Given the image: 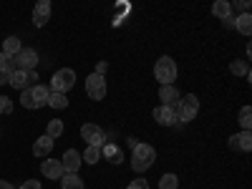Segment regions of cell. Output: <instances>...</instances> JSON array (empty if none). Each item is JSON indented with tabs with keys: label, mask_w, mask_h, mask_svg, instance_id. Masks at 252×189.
Returning a JSON list of instances; mask_svg holds the SVG:
<instances>
[{
	"label": "cell",
	"mask_w": 252,
	"mask_h": 189,
	"mask_svg": "<svg viewBox=\"0 0 252 189\" xmlns=\"http://www.w3.org/2000/svg\"><path fill=\"white\" fill-rule=\"evenodd\" d=\"M240 126L245 131H250V126H252V109L250 106H242L240 109Z\"/></svg>",
	"instance_id": "d4e9b609"
},
{
	"label": "cell",
	"mask_w": 252,
	"mask_h": 189,
	"mask_svg": "<svg viewBox=\"0 0 252 189\" xmlns=\"http://www.w3.org/2000/svg\"><path fill=\"white\" fill-rule=\"evenodd\" d=\"M20 189H40V182H35V179H28L23 187H20Z\"/></svg>",
	"instance_id": "1f68e13d"
},
{
	"label": "cell",
	"mask_w": 252,
	"mask_h": 189,
	"mask_svg": "<svg viewBox=\"0 0 252 189\" xmlns=\"http://www.w3.org/2000/svg\"><path fill=\"white\" fill-rule=\"evenodd\" d=\"M3 83H8V76H3V73H0V86H3Z\"/></svg>",
	"instance_id": "836d02e7"
},
{
	"label": "cell",
	"mask_w": 252,
	"mask_h": 189,
	"mask_svg": "<svg viewBox=\"0 0 252 189\" xmlns=\"http://www.w3.org/2000/svg\"><path fill=\"white\" fill-rule=\"evenodd\" d=\"M81 159H86L89 164H96L101 159V149H98V146H89V149L81 154Z\"/></svg>",
	"instance_id": "4316f807"
},
{
	"label": "cell",
	"mask_w": 252,
	"mask_h": 189,
	"mask_svg": "<svg viewBox=\"0 0 252 189\" xmlns=\"http://www.w3.org/2000/svg\"><path fill=\"white\" fill-rule=\"evenodd\" d=\"M48 94H51V89H48V86H40V83H35V86L31 89V96H33V109L48 106Z\"/></svg>",
	"instance_id": "5bb4252c"
},
{
	"label": "cell",
	"mask_w": 252,
	"mask_h": 189,
	"mask_svg": "<svg viewBox=\"0 0 252 189\" xmlns=\"http://www.w3.org/2000/svg\"><path fill=\"white\" fill-rule=\"evenodd\" d=\"M174 111H177V119H179V121H192V119L197 116V111H199V98H197L194 94L182 96Z\"/></svg>",
	"instance_id": "277c9868"
},
{
	"label": "cell",
	"mask_w": 252,
	"mask_h": 189,
	"mask_svg": "<svg viewBox=\"0 0 252 189\" xmlns=\"http://www.w3.org/2000/svg\"><path fill=\"white\" fill-rule=\"evenodd\" d=\"M229 146H232V149H240V152H250V149H252V136H250V131H242V134L229 136Z\"/></svg>",
	"instance_id": "9a60e30c"
},
{
	"label": "cell",
	"mask_w": 252,
	"mask_h": 189,
	"mask_svg": "<svg viewBox=\"0 0 252 189\" xmlns=\"http://www.w3.org/2000/svg\"><path fill=\"white\" fill-rule=\"evenodd\" d=\"M13 111V101L8 96H0V114H10Z\"/></svg>",
	"instance_id": "f1b7e54d"
},
{
	"label": "cell",
	"mask_w": 252,
	"mask_h": 189,
	"mask_svg": "<svg viewBox=\"0 0 252 189\" xmlns=\"http://www.w3.org/2000/svg\"><path fill=\"white\" fill-rule=\"evenodd\" d=\"M13 61H15V71H35L38 53H35L33 48H23Z\"/></svg>",
	"instance_id": "ba28073f"
},
{
	"label": "cell",
	"mask_w": 252,
	"mask_h": 189,
	"mask_svg": "<svg viewBox=\"0 0 252 189\" xmlns=\"http://www.w3.org/2000/svg\"><path fill=\"white\" fill-rule=\"evenodd\" d=\"M13 71H15V61L0 51V73H3V76H10Z\"/></svg>",
	"instance_id": "603a6c76"
},
{
	"label": "cell",
	"mask_w": 252,
	"mask_h": 189,
	"mask_svg": "<svg viewBox=\"0 0 252 189\" xmlns=\"http://www.w3.org/2000/svg\"><path fill=\"white\" fill-rule=\"evenodd\" d=\"M61 189H83V179L78 174H63L61 177Z\"/></svg>",
	"instance_id": "ffe728a7"
},
{
	"label": "cell",
	"mask_w": 252,
	"mask_h": 189,
	"mask_svg": "<svg viewBox=\"0 0 252 189\" xmlns=\"http://www.w3.org/2000/svg\"><path fill=\"white\" fill-rule=\"evenodd\" d=\"M212 15L220 18V20L232 18V3H227V0H217V3L212 5Z\"/></svg>",
	"instance_id": "e0dca14e"
},
{
	"label": "cell",
	"mask_w": 252,
	"mask_h": 189,
	"mask_svg": "<svg viewBox=\"0 0 252 189\" xmlns=\"http://www.w3.org/2000/svg\"><path fill=\"white\" fill-rule=\"evenodd\" d=\"M126 189H149V184H146V179H136V182H131Z\"/></svg>",
	"instance_id": "f546056e"
},
{
	"label": "cell",
	"mask_w": 252,
	"mask_h": 189,
	"mask_svg": "<svg viewBox=\"0 0 252 189\" xmlns=\"http://www.w3.org/2000/svg\"><path fill=\"white\" fill-rule=\"evenodd\" d=\"M106 71H109V63H106V61H101V63H98V66H96V71H94V73H98V76H103V73H106Z\"/></svg>",
	"instance_id": "4dcf8cb0"
},
{
	"label": "cell",
	"mask_w": 252,
	"mask_h": 189,
	"mask_svg": "<svg viewBox=\"0 0 252 189\" xmlns=\"http://www.w3.org/2000/svg\"><path fill=\"white\" fill-rule=\"evenodd\" d=\"M61 134H63V121H58V119L48 121V131H46V136H51V139L56 141Z\"/></svg>",
	"instance_id": "cb8c5ba5"
},
{
	"label": "cell",
	"mask_w": 252,
	"mask_h": 189,
	"mask_svg": "<svg viewBox=\"0 0 252 189\" xmlns=\"http://www.w3.org/2000/svg\"><path fill=\"white\" fill-rule=\"evenodd\" d=\"M101 154L106 157L109 161H114V164L121 161V149H119V146H114V144H103L101 146Z\"/></svg>",
	"instance_id": "44dd1931"
},
{
	"label": "cell",
	"mask_w": 252,
	"mask_h": 189,
	"mask_svg": "<svg viewBox=\"0 0 252 189\" xmlns=\"http://www.w3.org/2000/svg\"><path fill=\"white\" fill-rule=\"evenodd\" d=\"M35 81H38V73H35V71H13V73L8 76V83H10L13 89H20V91L33 89Z\"/></svg>",
	"instance_id": "5b68a950"
},
{
	"label": "cell",
	"mask_w": 252,
	"mask_h": 189,
	"mask_svg": "<svg viewBox=\"0 0 252 189\" xmlns=\"http://www.w3.org/2000/svg\"><path fill=\"white\" fill-rule=\"evenodd\" d=\"M86 94L91 101H101L103 96H106V78L98 76V73H91L86 78Z\"/></svg>",
	"instance_id": "52a82bcc"
},
{
	"label": "cell",
	"mask_w": 252,
	"mask_h": 189,
	"mask_svg": "<svg viewBox=\"0 0 252 189\" xmlns=\"http://www.w3.org/2000/svg\"><path fill=\"white\" fill-rule=\"evenodd\" d=\"M177 174H164L161 182H159V189H177Z\"/></svg>",
	"instance_id": "83f0119b"
},
{
	"label": "cell",
	"mask_w": 252,
	"mask_h": 189,
	"mask_svg": "<svg viewBox=\"0 0 252 189\" xmlns=\"http://www.w3.org/2000/svg\"><path fill=\"white\" fill-rule=\"evenodd\" d=\"M179 91L174 86H161L159 89V101H164L161 106H169V109H177V103H179Z\"/></svg>",
	"instance_id": "4fadbf2b"
},
{
	"label": "cell",
	"mask_w": 252,
	"mask_h": 189,
	"mask_svg": "<svg viewBox=\"0 0 252 189\" xmlns=\"http://www.w3.org/2000/svg\"><path fill=\"white\" fill-rule=\"evenodd\" d=\"M73 86H76V71L73 68H61L51 78V91H56V94H66Z\"/></svg>",
	"instance_id": "3957f363"
},
{
	"label": "cell",
	"mask_w": 252,
	"mask_h": 189,
	"mask_svg": "<svg viewBox=\"0 0 252 189\" xmlns=\"http://www.w3.org/2000/svg\"><path fill=\"white\" fill-rule=\"evenodd\" d=\"M48 106H53V109H66V106H68L66 94H56V91H51V94H48Z\"/></svg>",
	"instance_id": "7402d4cb"
},
{
	"label": "cell",
	"mask_w": 252,
	"mask_h": 189,
	"mask_svg": "<svg viewBox=\"0 0 252 189\" xmlns=\"http://www.w3.org/2000/svg\"><path fill=\"white\" fill-rule=\"evenodd\" d=\"M81 136H83V141H89V146H98V149L106 144V134H103V129L96 126V124H83Z\"/></svg>",
	"instance_id": "8992f818"
},
{
	"label": "cell",
	"mask_w": 252,
	"mask_h": 189,
	"mask_svg": "<svg viewBox=\"0 0 252 189\" xmlns=\"http://www.w3.org/2000/svg\"><path fill=\"white\" fill-rule=\"evenodd\" d=\"M154 121L161 124V126H174L179 119H177V111L169 109V106H157L154 109Z\"/></svg>",
	"instance_id": "7c38bea8"
},
{
	"label": "cell",
	"mask_w": 252,
	"mask_h": 189,
	"mask_svg": "<svg viewBox=\"0 0 252 189\" xmlns=\"http://www.w3.org/2000/svg\"><path fill=\"white\" fill-rule=\"evenodd\" d=\"M235 28H237L242 35H250V33H252V15H250V13L237 15V20H235Z\"/></svg>",
	"instance_id": "d6986e66"
},
{
	"label": "cell",
	"mask_w": 252,
	"mask_h": 189,
	"mask_svg": "<svg viewBox=\"0 0 252 189\" xmlns=\"http://www.w3.org/2000/svg\"><path fill=\"white\" fill-rule=\"evenodd\" d=\"M20 51H23V46H20V40L15 38V35H10V38H5V43H3V53L5 56H10V58H15Z\"/></svg>",
	"instance_id": "ac0fdd59"
},
{
	"label": "cell",
	"mask_w": 252,
	"mask_h": 189,
	"mask_svg": "<svg viewBox=\"0 0 252 189\" xmlns=\"http://www.w3.org/2000/svg\"><path fill=\"white\" fill-rule=\"evenodd\" d=\"M154 159H157L154 146H149V144H136V146H134V157H131L134 172H146V169L154 164Z\"/></svg>",
	"instance_id": "6da1fadb"
},
{
	"label": "cell",
	"mask_w": 252,
	"mask_h": 189,
	"mask_svg": "<svg viewBox=\"0 0 252 189\" xmlns=\"http://www.w3.org/2000/svg\"><path fill=\"white\" fill-rule=\"evenodd\" d=\"M154 76H157V81L161 83V86H172V83L177 81V63L169 56H161L157 61V66H154Z\"/></svg>",
	"instance_id": "7a4b0ae2"
},
{
	"label": "cell",
	"mask_w": 252,
	"mask_h": 189,
	"mask_svg": "<svg viewBox=\"0 0 252 189\" xmlns=\"http://www.w3.org/2000/svg\"><path fill=\"white\" fill-rule=\"evenodd\" d=\"M229 71H232L235 76H250L247 61H232V63H229Z\"/></svg>",
	"instance_id": "484cf974"
},
{
	"label": "cell",
	"mask_w": 252,
	"mask_h": 189,
	"mask_svg": "<svg viewBox=\"0 0 252 189\" xmlns=\"http://www.w3.org/2000/svg\"><path fill=\"white\" fill-rule=\"evenodd\" d=\"M40 172H43V177H48V179H58L61 182V177H63V164H61V159H46L43 164H40Z\"/></svg>",
	"instance_id": "30bf717a"
},
{
	"label": "cell",
	"mask_w": 252,
	"mask_h": 189,
	"mask_svg": "<svg viewBox=\"0 0 252 189\" xmlns=\"http://www.w3.org/2000/svg\"><path fill=\"white\" fill-rule=\"evenodd\" d=\"M61 164H63V174H78V166H81L83 161H81V154H78L76 149H68L66 154H63Z\"/></svg>",
	"instance_id": "9c48e42d"
},
{
	"label": "cell",
	"mask_w": 252,
	"mask_h": 189,
	"mask_svg": "<svg viewBox=\"0 0 252 189\" xmlns=\"http://www.w3.org/2000/svg\"><path fill=\"white\" fill-rule=\"evenodd\" d=\"M0 189H13V184H10V182H3V179H0Z\"/></svg>",
	"instance_id": "d6a6232c"
},
{
	"label": "cell",
	"mask_w": 252,
	"mask_h": 189,
	"mask_svg": "<svg viewBox=\"0 0 252 189\" xmlns=\"http://www.w3.org/2000/svg\"><path fill=\"white\" fill-rule=\"evenodd\" d=\"M51 149H53V139L46 136V134L40 136V139H35V144H33V154L35 157H48Z\"/></svg>",
	"instance_id": "2e32d148"
},
{
	"label": "cell",
	"mask_w": 252,
	"mask_h": 189,
	"mask_svg": "<svg viewBox=\"0 0 252 189\" xmlns=\"http://www.w3.org/2000/svg\"><path fill=\"white\" fill-rule=\"evenodd\" d=\"M48 18H51V3H48V0H40V3L33 8V23H35V28H43L48 23Z\"/></svg>",
	"instance_id": "8fae6325"
}]
</instances>
